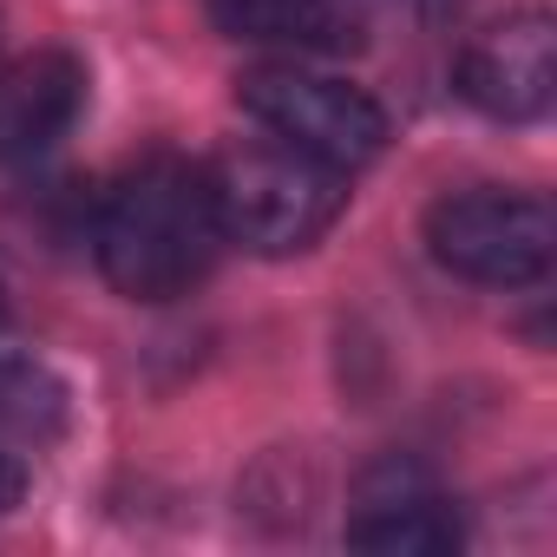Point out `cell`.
<instances>
[{
  "label": "cell",
  "mask_w": 557,
  "mask_h": 557,
  "mask_svg": "<svg viewBox=\"0 0 557 557\" xmlns=\"http://www.w3.org/2000/svg\"><path fill=\"white\" fill-rule=\"evenodd\" d=\"M21 492H27L21 459H14V453H0V511H14V505H21Z\"/></svg>",
  "instance_id": "cell-10"
},
{
  "label": "cell",
  "mask_w": 557,
  "mask_h": 557,
  "mask_svg": "<svg viewBox=\"0 0 557 557\" xmlns=\"http://www.w3.org/2000/svg\"><path fill=\"white\" fill-rule=\"evenodd\" d=\"M92 249H99L106 283L125 302H177V296H190L210 275L216 249H223L203 164H190L177 151L138 158L106 190L99 223H92Z\"/></svg>",
  "instance_id": "cell-1"
},
{
  "label": "cell",
  "mask_w": 557,
  "mask_h": 557,
  "mask_svg": "<svg viewBox=\"0 0 557 557\" xmlns=\"http://www.w3.org/2000/svg\"><path fill=\"white\" fill-rule=\"evenodd\" d=\"M210 203L223 243H243L256 256H296L335 230L348 210V184L335 164H315L289 145H243L223 151L210 171Z\"/></svg>",
  "instance_id": "cell-2"
},
{
  "label": "cell",
  "mask_w": 557,
  "mask_h": 557,
  "mask_svg": "<svg viewBox=\"0 0 557 557\" xmlns=\"http://www.w3.org/2000/svg\"><path fill=\"white\" fill-rule=\"evenodd\" d=\"M210 14L230 40H256V47L342 53L361 40L355 0H210Z\"/></svg>",
  "instance_id": "cell-8"
},
{
  "label": "cell",
  "mask_w": 557,
  "mask_h": 557,
  "mask_svg": "<svg viewBox=\"0 0 557 557\" xmlns=\"http://www.w3.org/2000/svg\"><path fill=\"white\" fill-rule=\"evenodd\" d=\"M459 511L453 498L420 472V466H374L361 479L355 518H348V544L355 550H381V557H440L459 550Z\"/></svg>",
  "instance_id": "cell-6"
},
{
  "label": "cell",
  "mask_w": 557,
  "mask_h": 557,
  "mask_svg": "<svg viewBox=\"0 0 557 557\" xmlns=\"http://www.w3.org/2000/svg\"><path fill=\"white\" fill-rule=\"evenodd\" d=\"M420 8H440V0H420Z\"/></svg>",
  "instance_id": "cell-12"
},
{
  "label": "cell",
  "mask_w": 557,
  "mask_h": 557,
  "mask_svg": "<svg viewBox=\"0 0 557 557\" xmlns=\"http://www.w3.org/2000/svg\"><path fill=\"white\" fill-rule=\"evenodd\" d=\"M426 249L446 275L479 289H531L550 275L557 216L531 190H453L426 210Z\"/></svg>",
  "instance_id": "cell-3"
},
{
  "label": "cell",
  "mask_w": 557,
  "mask_h": 557,
  "mask_svg": "<svg viewBox=\"0 0 557 557\" xmlns=\"http://www.w3.org/2000/svg\"><path fill=\"white\" fill-rule=\"evenodd\" d=\"M66 413V387L40 368H0V420L21 433H47Z\"/></svg>",
  "instance_id": "cell-9"
},
{
  "label": "cell",
  "mask_w": 557,
  "mask_h": 557,
  "mask_svg": "<svg viewBox=\"0 0 557 557\" xmlns=\"http://www.w3.org/2000/svg\"><path fill=\"white\" fill-rule=\"evenodd\" d=\"M0 315H8V289H0Z\"/></svg>",
  "instance_id": "cell-11"
},
{
  "label": "cell",
  "mask_w": 557,
  "mask_h": 557,
  "mask_svg": "<svg viewBox=\"0 0 557 557\" xmlns=\"http://www.w3.org/2000/svg\"><path fill=\"white\" fill-rule=\"evenodd\" d=\"M557 92V27L550 14H511L485 27L459 60V99L498 125H531Z\"/></svg>",
  "instance_id": "cell-5"
},
{
  "label": "cell",
  "mask_w": 557,
  "mask_h": 557,
  "mask_svg": "<svg viewBox=\"0 0 557 557\" xmlns=\"http://www.w3.org/2000/svg\"><path fill=\"white\" fill-rule=\"evenodd\" d=\"M236 106L275 138L315 164H335V171H361L387 151V112L348 86V79H329V73H309V66H256L236 79Z\"/></svg>",
  "instance_id": "cell-4"
},
{
  "label": "cell",
  "mask_w": 557,
  "mask_h": 557,
  "mask_svg": "<svg viewBox=\"0 0 557 557\" xmlns=\"http://www.w3.org/2000/svg\"><path fill=\"white\" fill-rule=\"evenodd\" d=\"M79 106H86V66L66 47H40L14 66H0V164H21L60 145Z\"/></svg>",
  "instance_id": "cell-7"
}]
</instances>
